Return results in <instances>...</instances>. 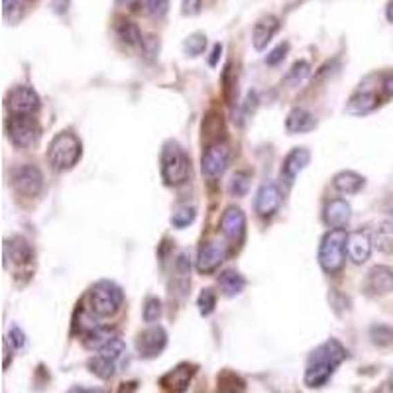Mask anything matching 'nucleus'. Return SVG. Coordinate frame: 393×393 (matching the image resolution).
Listing matches in <instances>:
<instances>
[{
    "label": "nucleus",
    "mask_w": 393,
    "mask_h": 393,
    "mask_svg": "<svg viewBox=\"0 0 393 393\" xmlns=\"http://www.w3.org/2000/svg\"><path fill=\"white\" fill-rule=\"evenodd\" d=\"M348 356L346 348L338 340H327L320 344L319 348L313 350L309 356L307 369H305V383L309 387H322L327 381L331 380L332 374L342 364Z\"/></svg>",
    "instance_id": "obj_1"
},
{
    "label": "nucleus",
    "mask_w": 393,
    "mask_h": 393,
    "mask_svg": "<svg viewBox=\"0 0 393 393\" xmlns=\"http://www.w3.org/2000/svg\"><path fill=\"white\" fill-rule=\"evenodd\" d=\"M48 160L53 170L65 172L71 170L77 161L81 160V142L79 138L71 132H62L57 134L48 147Z\"/></svg>",
    "instance_id": "obj_2"
},
{
    "label": "nucleus",
    "mask_w": 393,
    "mask_h": 393,
    "mask_svg": "<svg viewBox=\"0 0 393 393\" xmlns=\"http://www.w3.org/2000/svg\"><path fill=\"white\" fill-rule=\"evenodd\" d=\"M161 177L167 185H181L189 177V158L175 142H167L161 149Z\"/></svg>",
    "instance_id": "obj_3"
},
{
    "label": "nucleus",
    "mask_w": 393,
    "mask_h": 393,
    "mask_svg": "<svg viewBox=\"0 0 393 393\" xmlns=\"http://www.w3.org/2000/svg\"><path fill=\"white\" fill-rule=\"evenodd\" d=\"M346 242H348V234L344 230H331L325 234L319 248V262L320 268L327 273H336L342 270Z\"/></svg>",
    "instance_id": "obj_4"
},
{
    "label": "nucleus",
    "mask_w": 393,
    "mask_h": 393,
    "mask_svg": "<svg viewBox=\"0 0 393 393\" xmlns=\"http://www.w3.org/2000/svg\"><path fill=\"white\" fill-rule=\"evenodd\" d=\"M122 305V291L111 282H98L89 293V309L97 317H111Z\"/></svg>",
    "instance_id": "obj_5"
},
{
    "label": "nucleus",
    "mask_w": 393,
    "mask_h": 393,
    "mask_svg": "<svg viewBox=\"0 0 393 393\" xmlns=\"http://www.w3.org/2000/svg\"><path fill=\"white\" fill-rule=\"evenodd\" d=\"M6 134L12 140L14 146L28 147L36 142L39 126L32 116H12L6 122Z\"/></svg>",
    "instance_id": "obj_6"
},
{
    "label": "nucleus",
    "mask_w": 393,
    "mask_h": 393,
    "mask_svg": "<svg viewBox=\"0 0 393 393\" xmlns=\"http://www.w3.org/2000/svg\"><path fill=\"white\" fill-rule=\"evenodd\" d=\"M228 161H230V149H228V146L224 142H214L203 154V161H201L203 173L209 179H219L222 173L226 172Z\"/></svg>",
    "instance_id": "obj_7"
},
{
    "label": "nucleus",
    "mask_w": 393,
    "mask_h": 393,
    "mask_svg": "<svg viewBox=\"0 0 393 393\" xmlns=\"http://www.w3.org/2000/svg\"><path fill=\"white\" fill-rule=\"evenodd\" d=\"M12 185L20 195L36 196L44 187V177L36 165H20L12 172Z\"/></svg>",
    "instance_id": "obj_8"
},
{
    "label": "nucleus",
    "mask_w": 393,
    "mask_h": 393,
    "mask_svg": "<svg viewBox=\"0 0 393 393\" xmlns=\"http://www.w3.org/2000/svg\"><path fill=\"white\" fill-rule=\"evenodd\" d=\"M39 98L36 91L30 86H16L8 95V111L12 116H32V112L37 111Z\"/></svg>",
    "instance_id": "obj_9"
},
{
    "label": "nucleus",
    "mask_w": 393,
    "mask_h": 393,
    "mask_svg": "<svg viewBox=\"0 0 393 393\" xmlns=\"http://www.w3.org/2000/svg\"><path fill=\"white\" fill-rule=\"evenodd\" d=\"M165 344H167L165 331L161 327H152V329L140 332V336L136 340V348L142 358H156L163 352Z\"/></svg>",
    "instance_id": "obj_10"
},
{
    "label": "nucleus",
    "mask_w": 393,
    "mask_h": 393,
    "mask_svg": "<svg viewBox=\"0 0 393 393\" xmlns=\"http://www.w3.org/2000/svg\"><path fill=\"white\" fill-rule=\"evenodd\" d=\"M309 161H311V152L307 147H293L287 154V158L283 160L282 179L285 181V185L291 187L295 183V179H297V175L307 167Z\"/></svg>",
    "instance_id": "obj_11"
},
{
    "label": "nucleus",
    "mask_w": 393,
    "mask_h": 393,
    "mask_svg": "<svg viewBox=\"0 0 393 393\" xmlns=\"http://www.w3.org/2000/svg\"><path fill=\"white\" fill-rule=\"evenodd\" d=\"M282 205V191L275 183H264L256 193V201H254V209L259 217H271L275 210Z\"/></svg>",
    "instance_id": "obj_12"
},
{
    "label": "nucleus",
    "mask_w": 393,
    "mask_h": 393,
    "mask_svg": "<svg viewBox=\"0 0 393 393\" xmlns=\"http://www.w3.org/2000/svg\"><path fill=\"white\" fill-rule=\"evenodd\" d=\"M226 258V248L221 242H205L196 256V270L201 273L214 271Z\"/></svg>",
    "instance_id": "obj_13"
},
{
    "label": "nucleus",
    "mask_w": 393,
    "mask_h": 393,
    "mask_svg": "<svg viewBox=\"0 0 393 393\" xmlns=\"http://www.w3.org/2000/svg\"><path fill=\"white\" fill-rule=\"evenodd\" d=\"M372 246H374V240L366 230H356V232L348 234V242H346L348 258L352 259V264L362 266L364 262H368L369 254H372Z\"/></svg>",
    "instance_id": "obj_14"
},
{
    "label": "nucleus",
    "mask_w": 393,
    "mask_h": 393,
    "mask_svg": "<svg viewBox=\"0 0 393 393\" xmlns=\"http://www.w3.org/2000/svg\"><path fill=\"white\" fill-rule=\"evenodd\" d=\"M366 291L369 295H387L393 291V270L390 266L372 268L366 277Z\"/></svg>",
    "instance_id": "obj_15"
},
{
    "label": "nucleus",
    "mask_w": 393,
    "mask_h": 393,
    "mask_svg": "<svg viewBox=\"0 0 393 393\" xmlns=\"http://www.w3.org/2000/svg\"><path fill=\"white\" fill-rule=\"evenodd\" d=\"M193 372L189 364H179L177 368H173L172 372H167L160 380L161 387L172 393H183L189 387V381L193 378Z\"/></svg>",
    "instance_id": "obj_16"
},
{
    "label": "nucleus",
    "mask_w": 393,
    "mask_h": 393,
    "mask_svg": "<svg viewBox=\"0 0 393 393\" xmlns=\"http://www.w3.org/2000/svg\"><path fill=\"white\" fill-rule=\"evenodd\" d=\"M221 228L226 238H230V240H242V236H244L246 230V217L244 212H242V209H238V207H228V209L224 210L221 221Z\"/></svg>",
    "instance_id": "obj_17"
},
{
    "label": "nucleus",
    "mask_w": 393,
    "mask_h": 393,
    "mask_svg": "<svg viewBox=\"0 0 393 393\" xmlns=\"http://www.w3.org/2000/svg\"><path fill=\"white\" fill-rule=\"evenodd\" d=\"M350 217H352V209L344 199H334L325 207V222L332 230H342L350 222Z\"/></svg>",
    "instance_id": "obj_18"
},
{
    "label": "nucleus",
    "mask_w": 393,
    "mask_h": 393,
    "mask_svg": "<svg viewBox=\"0 0 393 393\" xmlns=\"http://www.w3.org/2000/svg\"><path fill=\"white\" fill-rule=\"evenodd\" d=\"M277 30H280V20L275 16H264L262 20H258L256 26H254V30H252V44H254V48L258 49V51L268 48V44L273 39Z\"/></svg>",
    "instance_id": "obj_19"
},
{
    "label": "nucleus",
    "mask_w": 393,
    "mask_h": 393,
    "mask_svg": "<svg viewBox=\"0 0 393 393\" xmlns=\"http://www.w3.org/2000/svg\"><path fill=\"white\" fill-rule=\"evenodd\" d=\"M285 128L291 134H305V132H311L317 128V118L305 109H293L287 114Z\"/></svg>",
    "instance_id": "obj_20"
},
{
    "label": "nucleus",
    "mask_w": 393,
    "mask_h": 393,
    "mask_svg": "<svg viewBox=\"0 0 393 393\" xmlns=\"http://www.w3.org/2000/svg\"><path fill=\"white\" fill-rule=\"evenodd\" d=\"M376 107H378L376 93L362 91V89H360L356 95H352V98L348 100L346 112H348V114H354V116H362V114H368L369 111H374Z\"/></svg>",
    "instance_id": "obj_21"
},
{
    "label": "nucleus",
    "mask_w": 393,
    "mask_h": 393,
    "mask_svg": "<svg viewBox=\"0 0 393 393\" xmlns=\"http://www.w3.org/2000/svg\"><path fill=\"white\" fill-rule=\"evenodd\" d=\"M32 258V250L26 240L22 238H10L4 242V259H6V266L8 264H26L28 259Z\"/></svg>",
    "instance_id": "obj_22"
},
{
    "label": "nucleus",
    "mask_w": 393,
    "mask_h": 393,
    "mask_svg": "<svg viewBox=\"0 0 393 393\" xmlns=\"http://www.w3.org/2000/svg\"><path fill=\"white\" fill-rule=\"evenodd\" d=\"M332 185L336 191H340L344 195H354L364 187V177L354 172H340L338 175H334Z\"/></svg>",
    "instance_id": "obj_23"
},
{
    "label": "nucleus",
    "mask_w": 393,
    "mask_h": 393,
    "mask_svg": "<svg viewBox=\"0 0 393 393\" xmlns=\"http://www.w3.org/2000/svg\"><path fill=\"white\" fill-rule=\"evenodd\" d=\"M219 287L226 297H234V295L242 293L246 287V280L236 270L222 271L219 277Z\"/></svg>",
    "instance_id": "obj_24"
},
{
    "label": "nucleus",
    "mask_w": 393,
    "mask_h": 393,
    "mask_svg": "<svg viewBox=\"0 0 393 393\" xmlns=\"http://www.w3.org/2000/svg\"><path fill=\"white\" fill-rule=\"evenodd\" d=\"M374 246L383 254H393V222L383 221L378 224V228L372 234Z\"/></svg>",
    "instance_id": "obj_25"
},
{
    "label": "nucleus",
    "mask_w": 393,
    "mask_h": 393,
    "mask_svg": "<svg viewBox=\"0 0 393 393\" xmlns=\"http://www.w3.org/2000/svg\"><path fill=\"white\" fill-rule=\"evenodd\" d=\"M124 352H126V344H124L122 338L116 334V336L104 344L102 348H98L97 356L104 358V360H109V362H114V364H118V360L124 356Z\"/></svg>",
    "instance_id": "obj_26"
},
{
    "label": "nucleus",
    "mask_w": 393,
    "mask_h": 393,
    "mask_svg": "<svg viewBox=\"0 0 393 393\" xmlns=\"http://www.w3.org/2000/svg\"><path fill=\"white\" fill-rule=\"evenodd\" d=\"M116 34L118 37L122 39L126 46H140L142 44V34H140V30H138V26L134 22H128V20H120L118 24H116Z\"/></svg>",
    "instance_id": "obj_27"
},
{
    "label": "nucleus",
    "mask_w": 393,
    "mask_h": 393,
    "mask_svg": "<svg viewBox=\"0 0 393 393\" xmlns=\"http://www.w3.org/2000/svg\"><path fill=\"white\" fill-rule=\"evenodd\" d=\"M89 368H91V372H93L95 376H98V378L109 380V378L114 376V372H116V364L95 354V358H91V360H89Z\"/></svg>",
    "instance_id": "obj_28"
},
{
    "label": "nucleus",
    "mask_w": 393,
    "mask_h": 393,
    "mask_svg": "<svg viewBox=\"0 0 393 393\" xmlns=\"http://www.w3.org/2000/svg\"><path fill=\"white\" fill-rule=\"evenodd\" d=\"M196 212H195V207H189V205H179L177 209L173 210L172 214V224L175 228H185V226H189L191 222L195 221Z\"/></svg>",
    "instance_id": "obj_29"
},
{
    "label": "nucleus",
    "mask_w": 393,
    "mask_h": 393,
    "mask_svg": "<svg viewBox=\"0 0 393 393\" xmlns=\"http://www.w3.org/2000/svg\"><path fill=\"white\" fill-rule=\"evenodd\" d=\"M205 48H207V37H205V34H199V32L191 34L183 42V51L187 55H191V57L201 55L205 51Z\"/></svg>",
    "instance_id": "obj_30"
},
{
    "label": "nucleus",
    "mask_w": 393,
    "mask_h": 393,
    "mask_svg": "<svg viewBox=\"0 0 393 393\" xmlns=\"http://www.w3.org/2000/svg\"><path fill=\"white\" fill-rule=\"evenodd\" d=\"M161 317V301L158 297H147L144 303V322L154 325L158 322Z\"/></svg>",
    "instance_id": "obj_31"
},
{
    "label": "nucleus",
    "mask_w": 393,
    "mask_h": 393,
    "mask_svg": "<svg viewBox=\"0 0 393 393\" xmlns=\"http://www.w3.org/2000/svg\"><path fill=\"white\" fill-rule=\"evenodd\" d=\"M142 6L149 16L161 18V16H165L167 8H170V0H142Z\"/></svg>",
    "instance_id": "obj_32"
},
{
    "label": "nucleus",
    "mask_w": 393,
    "mask_h": 393,
    "mask_svg": "<svg viewBox=\"0 0 393 393\" xmlns=\"http://www.w3.org/2000/svg\"><path fill=\"white\" fill-rule=\"evenodd\" d=\"M196 305H199V311H201V315L209 317L210 313L214 311V307H217V297H214V293H212L210 289H205L203 293L199 295V301H196Z\"/></svg>",
    "instance_id": "obj_33"
},
{
    "label": "nucleus",
    "mask_w": 393,
    "mask_h": 393,
    "mask_svg": "<svg viewBox=\"0 0 393 393\" xmlns=\"http://www.w3.org/2000/svg\"><path fill=\"white\" fill-rule=\"evenodd\" d=\"M309 71H311V67H309L307 62H297L293 67H291V71L287 73L285 81L291 83V85H297V83H301V81L307 77Z\"/></svg>",
    "instance_id": "obj_34"
},
{
    "label": "nucleus",
    "mask_w": 393,
    "mask_h": 393,
    "mask_svg": "<svg viewBox=\"0 0 393 393\" xmlns=\"http://www.w3.org/2000/svg\"><path fill=\"white\" fill-rule=\"evenodd\" d=\"M248 179H250L248 173L244 172L234 173L232 181H230V193H232L234 196H244L246 191H248V185H250Z\"/></svg>",
    "instance_id": "obj_35"
},
{
    "label": "nucleus",
    "mask_w": 393,
    "mask_h": 393,
    "mask_svg": "<svg viewBox=\"0 0 393 393\" xmlns=\"http://www.w3.org/2000/svg\"><path fill=\"white\" fill-rule=\"evenodd\" d=\"M372 338L376 344H390L393 342V331L390 327H374Z\"/></svg>",
    "instance_id": "obj_36"
},
{
    "label": "nucleus",
    "mask_w": 393,
    "mask_h": 393,
    "mask_svg": "<svg viewBox=\"0 0 393 393\" xmlns=\"http://www.w3.org/2000/svg\"><path fill=\"white\" fill-rule=\"evenodd\" d=\"M287 51H289V44H287V42H283V44H280L277 48H273L270 53H268L266 63H268V65H277V63H282Z\"/></svg>",
    "instance_id": "obj_37"
},
{
    "label": "nucleus",
    "mask_w": 393,
    "mask_h": 393,
    "mask_svg": "<svg viewBox=\"0 0 393 393\" xmlns=\"http://www.w3.org/2000/svg\"><path fill=\"white\" fill-rule=\"evenodd\" d=\"M6 340H8V344H12L14 350H20L26 344V336L24 332L20 331L18 327H12L10 332H8V336H6Z\"/></svg>",
    "instance_id": "obj_38"
},
{
    "label": "nucleus",
    "mask_w": 393,
    "mask_h": 393,
    "mask_svg": "<svg viewBox=\"0 0 393 393\" xmlns=\"http://www.w3.org/2000/svg\"><path fill=\"white\" fill-rule=\"evenodd\" d=\"M203 8V0H183L181 2V12L185 16H196Z\"/></svg>",
    "instance_id": "obj_39"
},
{
    "label": "nucleus",
    "mask_w": 393,
    "mask_h": 393,
    "mask_svg": "<svg viewBox=\"0 0 393 393\" xmlns=\"http://www.w3.org/2000/svg\"><path fill=\"white\" fill-rule=\"evenodd\" d=\"M383 91H385L387 97H393V75H387L383 79Z\"/></svg>",
    "instance_id": "obj_40"
},
{
    "label": "nucleus",
    "mask_w": 393,
    "mask_h": 393,
    "mask_svg": "<svg viewBox=\"0 0 393 393\" xmlns=\"http://www.w3.org/2000/svg\"><path fill=\"white\" fill-rule=\"evenodd\" d=\"M69 393H107L102 390H91V387H73Z\"/></svg>",
    "instance_id": "obj_41"
},
{
    "label": "nucleus",
    "mask_w": 393,
    "mask_h": 393,
    "mask_svg": "<svg viewBox=\"0 0 393 393\" xmlns=\"http://www.w3.org/2000/svg\"><path fill=\"white\" fill-rule=\"evenodd\" d=\"M385 18H387V22L393 24V0L387 2V8H385Z\"/></svg>",
    "instance_id": "obj_42"
},
{
    "label": "nucleus",
    "mask_w": 393,
    "mask_h": 393,
    "mask_svg": "<svg viewBox=\"0 0 393 393\" xmlns=\"http://www.w3.org/2000/svg\"><path fill=\"white\" fill-rule=\"evenodd\" d=\"M222 51V46H214V49H212V57H210V65H214L217 63V60H219V53Z\"/></svg>",
    "instance_id": "obj_43"
}]
</instances>
